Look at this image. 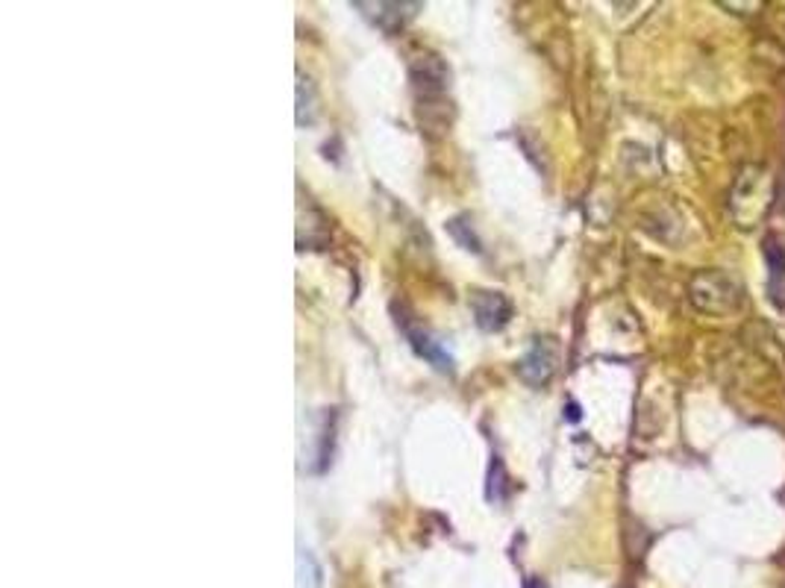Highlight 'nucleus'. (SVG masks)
Listing matches in <instances>:
<instances>
[{
	"mask_svg": "<svg viewBox=\"0 0 785 588\" xmlns=\"http://www.w3.org/2000/svg\"><path fill=\"white\" fill-rule=\"evenodd\" d=\"M771 200H773V176L765 168H759V165L742 168L730 194V212L738 221V227L750 230L756 221L765 218Z\"/></svg>",
	"mask_w": 785,
	"mask_h": 588,
	"instance_id": "f257e3e1",
	"label": "nucleus"
},
{
	"mask_svg": "<svg viewBox=\"0 0 785 588\" xmlns=\"http://www.w3.org/2000/svg\"><path fill=\"white\" fill-rule=\"evenodd\" d=\"M688 298L706 315L726 318L742 309V286H738V280L733 274H726V270H700V274L691 280Z\"/></svg>",
	"mask_w": 785,
	"mask_h": 588,
	"instance_id": "f03ea898",
	"label": "nucleus"
},
{
	"mask_svg": "<svg viewBox=\"0 0 785 588\" xmlns=\"http://www.w3.org/2000/svg\"><path fill=\"white\" fill-rule=\"evenodd\" d=\"M556 359H559V347L553 338H538L535 345L530 347V353L521 359V376L526 383L533 385H542L547 383L550 376L556 371Z\"/></svg>",
	"mask_w": 785,
	"mask_h": 588,
	"instance_id": "7ed1b4c3",
	"label": "nucleus"
},
{
	"mask_svg": "<svg viewBox=\"0 0 785 588\" xmlns=\"http://www.w3.org/2000/svg\"><path fill=\"white\" fill-rule=\"evenodd\" d=\"M471 309L477 318V327L486 329V333H497V329H503L509 321V315H512V306L500 291H477L471 298Z\"/></svg>",
	"mask_w": 785,
	"mask_h": 588,
	"instance_id": "20e7f679",
	"label": "nucleus"
},
{
	"mask_svg": "<svg viewBox=\"0 0 785 588\" xmlns=\"http://www.w3.org/2000/svg\"><path fill=\"white\" fill-rule=\"evenodd\" d=\"M403 333H406V338H409V345L415 347L418 356H424L427 362H432L439 371H450V368H453L450 353H444V347L439 345V341H432L430 333H421L418 327H409L406 321H403Z\"/></svg>",
	"mask_w": 785,
	"mask_h": 588,
	"instance_id": "39448f33",
	"label": "nucleus"
},
{
	"mask_svg": "<svg viewBox=\"0 0 785 588\" xmlns=\"http://www.w3.org/2000/svg\"><path fill=\"white\" fill-rule=\"evenodd\" d=\"M761 253H765V262H768V270H771V294L773 300L780 303V294H782V286H785V244L780 235H765V242H761Z\"/></svg>",
	"mask_w": 785,
	"mask_h": 588,
	"instance_id": "423d86ee",
	"label": "nucleus"
},
{
	"mask_svg": "<svg viewBox=\"0 0 785 588\" xmlns=\"http://www.w3.org/2000/svg\"><path fill=\"white\" fill-rule=\"evenodd\" d=\"M321 568L309 550H298V588H321Z\"/></svg>",
	"mask_w": 785,
	"mask_h": 588,
	"instance_id": "0eeeda50",
	"label": "nucleus"
},
{
	"mask_svg": "<svg viewBox=\"0 0 785 588\" xmlns=\"http://www.w3.org/2000/svg\"><path fill=\"white\" fill-rule=\"evenodd\" d=\"M374 9H392L394 12V21L401 24L403 21V15H397V12H403V9H412L415 4H371ZM385 15H389V12H380V15H374V24H380L383 30H389V21H385Z\"/></svg>",
	"mask_w": 785,
	"mask_h": 588,
	"instance_id": "6e6552de",
	"label": "nucleus"
},
{
	"mask_svg": "<svg viewBox=\"0 0 785 588\" xmlns=\"http://www.w3.org/2000/svg\"><path fill=\"white\" fill-rule=\"evenodd\" d=\"M526 588H544V585L538 583V580H533V583H526Z\"/></svg>",
	"mask_w": 785,
	"mask_h": 588,
	"instance_id": "1a4fd4ad",
	"label": "nucleus"
}]
</instances>
